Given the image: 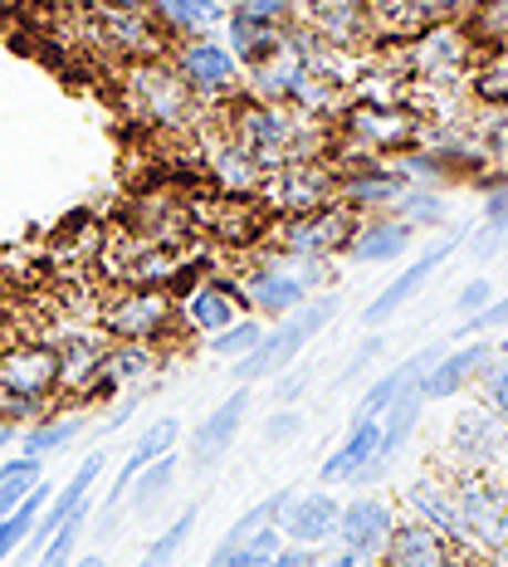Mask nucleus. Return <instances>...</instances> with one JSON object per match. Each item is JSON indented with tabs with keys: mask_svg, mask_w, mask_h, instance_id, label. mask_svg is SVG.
Here are the masks:
<instances>
[{
	"mask_svg": "<svg viewBox=\"0 0 508 567\" xmlns=\"http://www.w3.org/2000/svg\"><path fill=\"white\" fill-rule=\"evenodd\" d=\"M376 441H382V425H376V421H352V425H348V435H342V445L323 460L318 480H323V484H348V489H357L362 475H367L372 460H376Z\"/></svg>",
	"mask_w": 508,
	"mask_h": 567,
	"instance_id": "393cba45",
	"label": "nucleus"
},
{
	"mask_svg": "<svg viewBox=\"0 0 508 567\" xmlns=\"http://www.w3.org/2000/svg\"><path fill=\"white\" fill-rule=\"evenodd\" d=\"M15 425H6V421H0V451H10V445H15Z\"/></svg>",
	"mask_w": 508,
	"mask_h": 567,
	"instance_id": "3c124183",
	"label": "nucleus"
},
{
	"mask_svg": "<svg viewBox=\"0 0 508 567\" xmlns=\"http://www.w3.org/2000/svg\"><path fill=\"white\" fill-rule=\"evenodd\" d=\"M176 470H182V460H176V455H162L157 465H147L133 484H127V499H123V504H127L133 514H152V509H157V504L172 494Z\"/></svg>",
	"mask_w": 508,
	"mask_h": 567,
	"instance_id": "2f4dec72",
	"label": "nucleus"
},
{
	"mask_svg": "<svg viewBox=\"0 0 508 567\" xmlns=\"http://www.w3.org/2000/svg\"><path fill=\"white\" fill-rule=\"evenodd\" d=\"M494 484H499V489H504V499H508V455L499 460V470H494Z\"/></svg>",
	"mask_w": 508,
	"mask_h": 567,
	"instance_id": "603ef678",
	"label": "nucleus"
},
{
	"mask_svg": "<svg viewBox=\"0 0 508 567\" xmlns=\"http://www.w3.org/2000/svg\"><path fill=\"white\" fill-rule=\"evenodd\" d=\"M123 103L147 133L162 137H186L200 133L206 123V103L176 79L167 59H142V64H123Z\"/></svg>",
	"mask_w": 508,
	"mask_h": 567,
	"instance_id": "f257e3e1",
	"label": "nucleus"
},
{
	"mask_svg": "<svg viewBox=\"0 0 508 567\" xmlns=\"http://www.w3.org/2000/svg\"><path fill=\"white\" fill-rule=\"evenodd\" d=\"M206 176H216L220 196H235V200H255L259 186H265V167L255 157H245L240 147L226 137V133H206Z\"/></svg>",
	"mask_w": 508,
	"mask_h": 567,
	"instance_id": "b1692460",
	"label": "nucleus"
},
{
	"mask_svg": "<svg viewBox=\"0 0 508 567\" xmlns=\"http://www.w3.org/2000/svg\"><path fill=\"white\" fill-rule=\"evenodd\" d=\"M338 514H342V499L328 489H313V494H293L279 514V534L283 543H303V548H328L338 538Z\"/></svg>",
	"mask_w": 508,
	"mask_h": 567,
	"instance_id": "a211bd4d",
	"label": "nucleus"
},
{
	"mask_svg": "<svg viewBox=\"0 0 508 567\" xmlns=\"http://www.w3.org/2000/svg\"><path fill=\"white\" fill-rule=\"evenodd\" d=\"M93 6H113V10H137V16H152L157 0H93Z\"/></svg>",
	"mask_w": 508,
	"mask_h": 567,
	"instance_id": "09e8293b",
	"label": "nucleus"
},
{
	"mask_svg": "<svg viewBox=\"0 0 508 567\" xmlns=\"http://www.w3.org/2000/svg\"><path fill=\"white\" fill-rule=\"evenodd\" d=\"M459 245H465V235H445V240H435V245H431V250H425L421 259H411V265L401 269V275H396L392 284H386L382 293H376V299L367 303V309H362V323H367V328L392 323V318H396L401 309H406L411 299H416V293L425 289V284H431L435 275H440V269H445V259H450V255L459 250Z\"/></svg>",
	"mask_w": 508,
	"mask_h": 567,
	"instance_id": "4468645a",
	"label": "nucleus"
},
{
	"mask_svg": "<svg viewBox=\"0 0 508 567\" xmlns=\"http://www.w3.org/2000/svg\"><path fill=\"white\" fill-rule=\"evenodd\" d=\"M245 411H250V386H235L216 411H206V421H200L196 435H191V465L196 470H210L226 460V451L235 445V435H240V425H245Z\"/></svg>",
	"mask_w": 508,
	"mask_h": 567,
	"instance_id": "5701e85b",
	"label": "nucleus"
},
{
	"mask_svg": "<svg viewBox=\"0 0 508 567\" xmlns=\"http://www.w3.org/2000/svg\"><path fill=\"white\" fill-rule=\"evenodd\" d=\"M494 352H499V342H489V338H465L459 348H445L440 362L416 382L421 401L425 406H440V401H459L465 392H475V382L484 377Z\"/></svg>",
	"mask_w": 508,
	"mask_h": 567,
	"instance_id": "9b49d317",
	"label": "nucleus"
},
{
	"mask_svg": "<svg viewBox=\"0 0 508 567\" xmlns=\"http://www.w3.org/2000/svg\"><path fill=\"white\" fill-rule=\"evenodd\" d=\"M259 206L274 216H309V210L338 206V172L328 162H289V167L269 172L259 186Z\"/></svg>",
	"mask_w": 508,
	"mask_h": 567,
	"instance_id": "6e6552de",
	"label": "nucleus"
},
{
	"mask_svg": "<svg viewBox=\"0 0 508 567\" xmlns=\"http://www.w3.org/2000/svg\"><path fill=\"white\" fill-rule=\"evenodd\" d=\"M103 465H108V455H103V451H93V455L84 460V465L74 470V480H69L64 489H59L54 499L44 504V514L34 518V528H30V538H25V548L34 553V558H40V548H44V543H50V538L59 534V528H64L69 518H74V514L89 504V489H93V484H99Z\"/></svg>",
	"mask_w": 508,
	"mask_h": 567,
	"instance_id": "412c9836",
	"label": "nucleus"
},
{
	"mask_svg": "<svg viewBox=\"0 0 508 567\" xmlns=\"http://www.w3.org/2000/svg\"><path fill=\"white\" fill-rule=\"evenodd\" d=\"M84 528H89V504L69 518V524L59 528L50 543H44L40 558H34V567H74V548H79V534H84Z\"/></svg>",
	"mask_w": 508,
	"mask_h": 567,
	"instance_id": "4c0bfd02",
	"label": "nucleus"
},
{
	"mask_svg": "<svg viewBox=\"0 0 508 567\" xmlns=\"http://www.w3.org/2000/svg\"><path fill=\"white\" fill-rule=\"evenodd\" d=\"M99 328L108 342H167L176 328V299L167 289H123L99 309Z\"/></svg>",
	"mask_w": 508,
	"mask_h": 567,
	"instance_id": "0eeeda50",
	"label": "nucleus"
},
{
	"mask_svg": "<svg viewBox=\"0 0 508 567\" xmlns=\"http://www.w3.org/2000/svg\"><path fill=\"white\" fill-rule=\"evenodd\" d=\"M74 567H108V558L103 553H84V558H74Z\"/></svg>",
	"mask_w": 508,
	"mask_h": 567,
	"instance_id": "8fccbe9b",
	"label": "nucleus"
},
{
	"mask_svg": "<svg viewBox=\"0 0 508 567\" xmlns=\"http://www.w3.org/2000/svg\"><path fill=\"white\" fill-rule=\"evenodd\" d=\"M152 20L162 25L172 44L182 40H200V34H210L226 20V10L210 6V0H157V10H152Z\"/></svg>",
	"mask_w": 508,
	"mask_h": 567,
	"instance_id": "bb28decb",
	"label": "nucleus"
},
{
	"mask_svg": "<svg viewBox=\"0 0 508 567\" xmlns=\"http://www.w3.org/2000/svg\"><path fill=\"white\" fill-rule=\"evenodd\" d=\"M157 368H162V352L152 348V342H113L108 358H103V372H108L117 386H142Z\"/></svg>",
	"mask_w": 508,
	"mask_h": 567,
	"instance_id": "c85d7f7f",
	"label": "nucleus"
},
{
	"mask_svg": "<svg viewBox=\"0 0 508 567\" xmlns=\"http://www.w3.org/2000/svg\"><path fill=\"white\" fill-rule=\"evenodd\" d=\"M210 6H220V10H226V6H230V0H210Z\"/></svg>",
	"mask_w": 508,
	"mask_h": 567,
	"instance_id": "5fc2aeb1",
	"label": "nucleus"
},
{
	"mask_svg": "<svg viewBox=\"0 0 508 567\" xmlns=\"http://www.w3.org/2000/svg\"><path fill=\"white\" fill-rule=\"evenodd\" d=\"M352 226H357L352 210L328 206V210H309V216L274 220V226H269V240H274V250L289 255V259H333V255L348 250Z\"/></svg>",
	"mask_w": 508,
	"mask_h": 567,
	"instance_id": "9d476101",
	"label": "nucleus"
},
{
	"mask_svg": "<svg viewBox=\"0 0 508 567\" xmlns=\"http://www.w3.org/2000/svg\"><path fill=\"white\" fill-rule=\"evenodd\" d=\"M416 245V230L396 216H357L352 226V240H348V255L352 265H396V259L411 255Z\"/></svg>",
	"mask_w": 508,
	"mask_h": 567,
	"instance_id": "4be33fe9",
	"label": "nucleus"
},
{
	"mask_svg": "<svg viewBox=\"0 0 508 567\" xmlns=\"http://www.w3.org/2000/svg\"><path fill=\"white\" fill-rule=\"evenodd\" d=\"M0 386L20 396L59 401V352L44 338H20L0 348Z\"/></svg>",
	"mask_w": 508,
	"mask_h": 567,
	"instance_id": "ddd939ff",
	"label": "nucleus"
},
{
	"mask_svg": "<svg viewBox=\"0 0 508 567\" xmlns=\"http://www.w3.org/2000/svg\"><path fill=\"white\" fill-rule=\"evenodd\" d=\"M309 382H313V368H289V377H279V386H274L279 406H293V401L309 392Z\"/></svg>",
	"mask_w": 508,
	"mask_h": 567,
	"instance_id": "a18cd8bd",
	"label": "nucleus"
},
{
	"mask_svg": "<svg viewBox=\"0 0 508 567\" xmlns=\"http://www.w3.org/2000/svg\"><path fill=\"white\" fill-rule=\"evenodd\" d=\"M376 567H475V563H465V548H455L445 534H435L431 524L406 514V518H396Z\"/></svg>",
	"mask_w": 508,
	"mask_h": 567,
	"instance_id": "dca6fc26",
	"label": "nucleus"
},
{
	"mask_svg": "<svg viewBox=\"0 0 508 567\" xmlns=\"http://www.w3.org/2000/svg\"><path fill=\"white\" fill-rule=\"evenodd\" d=\"M489 299H494V284L489 279H465L459 284V293H455V313L459 318H475L479 309H489Z\"/></svg>",
	"mask_w": 508,
	"mask_h": 567,
	"instance_id": "37998d69",
	"label": "nucleus"
},
{
	"mask_svg": "<svg viewBox=\"0 0 508 567\" xmlns=\"http://www.w3.org/2000/svg\"><path fill=\"white\" fill-rule=\"evenodd\" d=\"M469 259H494L508 250V186H499V192L484 196V216L479 226L465 235V245H459Z\"/></svg>",
	"mask_w": 508,
	"mask_h": 567,
	"instance_id": "cd10ccee",
	"label": "nucleus"
},
{
	"mask_svg": "<svg viewBox=\"0 0 508 567\" xmlns=\"http://www.w3.org/2000/svg\"><path fill=\"white\" fill-rule=\"evenodd\" d=\"M303 25H309L328 50H357L372 40V10L357 0H303Z\"/></svg>",
	"mask_w": 508,
	"mask_h": 567,
	"instance_id": "6ab92c4d",
	"label": "nucleus"
},
{
	"mask_svg": "<svg viewBox=\"0 0 508 567\" xmlns=\"http://www.w3.org/2000/svg\"><path fill=\"white\" fill-rule=\"evenodd\" d=\"M323 563V548H303V543H283L274 567H318Z\"/></svg>",
	"mask_w": 508,
	"mask_h": 567,
	"instance_id": "49530a36",
	"label": "nucleus"
},
{
	"mask_svg": "<svg viewBox=\"0 0 508 567\" xmlns=\"http://www.w3.org/2000/svg\"><path fill=\"white\" fill-rule=\"evenodd\" d=\"M79 435H84V416H44V421H34L25 431V451L20 455L44 460V455L64 451V445H74Z\"/></svg>",
	"mask_w": 508,
	"mask_h": 567,
	"instance_id": "f704fd0d",
	"label": "nucleus"
},
{
	"mask_svg": "<svg viewBox=\"0 0 508 567\" xmlns=\"http://www.w3.org/2000/svg\"><path fill=\"white\" fill-rule=\"evenodd\" d=\"M167 64L176 69V79H182V84L191 89L200 103H206V109H226L235 93H240V84H245L240 59H235L226 44L216 40V34H200V40L172 44Z\"/></svg>",
	"mask_w": 508,
	"mask_h": 567,
	"instance_id": "423d86ee",
	"label": "nucleus"
},
{
	"mask_svg": "<svg viewBox=\"0 0 508 567\" xmlns=\"http://www.w3.org/2000/svg\"><path fill=\"white\" fill-rule=\"evenodd\" d=\"M240 289H245V309L255 318L279 323V318H289L293 309H303L313 293L328 289V259H289V255L269 250L265 259H255V265L245 269Z\"/></svg>",
	"mask_w": 508,
	"mask_h": 567,
	"instance_id": "f03ea898",
	"label": "nucleus"
},
{
	"mask_svg": "<svg viewBox=\"0 0 508 567\" xmlns=\"http://www.w3.org/2000/svg\"><path fill=\"white\" fill-rule=\"evenodd\" d=\"M406 514L431 524L435 534H445L455 548H465V518H459V504H455V480L450 475H416L406 484Z\"/></svg>",
	"mask_w": 508,
	"mask_h": 567,
	"instance_id": "aec40b11",
	"label": "nucleus"
},
{
	"mask_svg": "<svg viewBox=\"0 0 508 567\" xmlns=\"http://www.w3.org/2000/svg\"><path fill=\"white\" fill-rule=\"evenodd\" d=\"M396 504L392 499H382V494H352L348 504H342V514H338V548H348V553H357V558H367L376 563L382 558V548H386V538H392V528H396Z\"/></svg>",
	"mask_w": 508,
	"mask_h": 567,
	"instance_id": "2eb2a0df",
	"label": "nucleus"
},
{
	"mask_svg": "<svg viewBox=\"0 0 508 567\" xmlns=\"http://www.w3.org/2000/svg\"><path fill=\"white\" fill-rule=\"evenodd\" d=\"M508 455V421L494 416L484 401H465L445 435V470L455 475H494Z\"/></svg>",
	"mask_w": 508,
	"mask_h": 567,
	"instance_id": "39448f33",
	"label": "nucleus"
},
{
	"mask_svg": "<svg viewBox=\"0 0 508 567\" xmlns=\"http://www.w3.org/2000/svg\"><path fill=\"white\" fill-rule=\"evenodd\" d=\"M459 30L475 50H499V44H508V0H475L459 20Z\"/></svg>",
	"mask_w": 508,
	"mask_h": 567,
	"instance_id": "7c9ffc66",
	"label": "nucleus"
},
{
	"mask_svg": "<svg viewBox=\"0 0 508 567\" xmlns=\"http://www.w3.org/2000/svg\"><path fill=\"white\" fill-rule=\"evenodd\" d=\"M196 518H200V504H191V509L176 514L172 524L147 543V553H142V563H137V567H172L176 558H182L186 543H191V534H196Z\"/></svg>",
	"mask_w": 508,
	"mask_h": 567,
	"instance_id": "72a5a7b5",
	"label": "nucleus"
},
{
	"mask_svg": "<svg viewBox=\"0 0 508 567\" xmlns=\"http://www.w3.org/2000/svg\"><path fill=\"white\" fill-rule=\"evenodd\" d=\"M44 416H54V401H40V396H20V392H6L0 386V421L6 425H34V421H44Z\"/></svg>",
	"mask_w": 508,
	"mask_h": 567,
	"instance_id": "58836bf2",
	"label": "nucleus"
},
{
	"mask_svg": "<svg viewBox=\"0 0 508 567\" xmlns=\"http://www.w3.org/2000/svg\"><path fill=\"white\" fill-rule=\"evenodd\" d=\"M475 401H484L494 416L508 421V348H499L489 358V368H484V377L475 382Z\"/></svg>",
	"mask_w": 508,
	"mask_h": 567,
	"instance_id": "e433bc0d",
	"label": "nucleus"
},
{
	"mask_svg": "<svg viewBox=\"0 0 508 567\" xmlns=\"http://www.w3.org/2000/svg\"><path fill=\"white\" fill-rule=\"evenodd\" d=\"M338 309H342V299L338 293H313L303 309H293L289 318H279V328L274 333H265L259 338V348L255 352H245L240 362H235V382L240 386H255V382H265V377H279V372H289L293 362H299V352L309 348V342L323 333L328 323L338 318Z\"/></svg>",
	"mask_w": 508,
	"mask_h": 567,
	"instance_id": "7ed1b4c3",
	"label": "nucleus"
},
{
	"mask_svg": "<svg viewBox=\"0 0 508 567\" xmlns=\"http://www.w3.org/2000/svg\"><path fill=\"white\" fill-rule=\"evenodd\" d=\"M386 216H396V220H406L411 230H435V226H445V192H435V186H416L411 182L406 192H401L392 200V210Z\"/></svg>",
	"mask_w": 508,
	"mask_h": 567,
	"instance_id": "c756f323",
	"label": "nucleus"
},
{
	"mask_svg": "<svg viewBox=\"0 0 508 567\" xmlns=\"http://www.w3.org/2000/svg\"><path fill=\"white\" fill-rule=\"evenodd\" d=\"M220 25H226V50L240 59V69H255L283 50V25H265V20H250L240 10H230Z\"/></svg>",
	"mask_w": 508,
	"mask_h": 567,
	"instance_id": "a878e982",
	"label": "nucleus"
},
{
	"mask_svg": "<svg viewBox=\"0 0 508 567\" xmlns=\"http://www.w3.org/2000/svg\"><path fill=\"white\" fill-rule=\"evenodd\" d=\"M176 441H182V421H176V416L152 421L147 431L137 435L133 455H127V465L117 470V480H113L108 499H103V528H99V534H113V518H117V509H123V499H127V484H133L147 465H157L162 455H176Z\"/></svg>",
	"mask_w": 508,
	"mask_h": 567,
	"instance_id": "f3484780",
	"label": "nucleus"
},
{
	"mask_svg": "<svg viewBox=\"0 0 508 567\" xmlns=\"http://www.w3.org/2000/svg\"><path fill=\"white\" fill-rule=\"evenodd\" d=\"M484 567H508V548H499V553H489V558H484Z\"/></svg>",
	"mask_w": 508,
	"mask_h": 567,
	"instance_id": "864d4df0",
	"label": "nucleus"
},
{
	"mask_svg": "<svg viewBox=\"0 0 508 567\" xmlns=\"http://www.w3.org/2000/svg\"><path fill=\"white\" fill-rule=\"evenodd\" d=\"M318 567H376V563H367V558H357V553H348V548H338L333 558H323Z\"/></svg>",
	"mask_w": 508,
	"mask_h": 567,
	"instance_id": "de8ad7c7",
	"label": "nucleus"
},
{
	"mask_svg": "<svg viewBox=\"0 0 508 567\" xmlns=\"http://www.w3.org/2000/svg\"><path fill=\"white\" fill-rule=\"evenodd\" d=\"M455 504L465 518V553L484 563L489 553L508 548V499L494 475H455Z\"/></svg>",
	"mask_w": 508,
	"mask_h": 567,
	"instance_id": "1a4fd4ad",
	"label": "nucleus"
},
{
	"mask_svg": "<svg viewBox=\"0 0 508 567\" xmlns=\"http://www.w3.org/2000/svg\"><path fill=\"white\" fill-rule=\"evenodd\" d=\"M269 328H265V318H255V313H240L235 323L226 328V333H216V338H206L210 342V352L216 358H230V362H240L245 352H255L259 348V338H265Z\"/></svg>",
	"mask_w": 508,
	"mask_h": 567,
	"instance_id": "c9c22d12",
	"label": "nucleus"
},
{
	"mask_svg": "<svg viewBox=\"0 0 508 567\" xmlns=\"http://www.w3.org/2000/svg\"><path fill=\"white\" fill-rule=\"evenodd\" d=\"M508 328V293H494L489 309H479L475 318H465V328H459V342L465 338H489V333H504Z\"/></svg>",
	"mask_w": 508,
	"mask_h": 567,
	"instance_id": "a19ab883",
	"label": "nucleus"
},
{
	"mask_svg": "<svg viewBox=\"0 0 508 567\" xmlns=\"http://www.w3.org/2000/svg\"><path fill=\"white\" fill-rule=\"evenodd\" d=\"M303 425H309V421H303L299 406H279L274 416L265 421V441L269 445H289V441H299V435H303Z\"/></svg>",
	"mask_w": 508,
	"mask_h": 567,
	"instance_id": "79ce46f5",
	"label": "nucleus"
},
{
	"mask_svg": "<svg viewBox=\"0 0 508 567\" xmlns=\"http://www.w3.org/2000/svg\"><path fill=\"white\" fill-rule=\"evenodd\" d=\"M469 93H475V103H484V109L508 113V44L479 54V69H475V79H469Z\"/></svg>",
	"mask_w": 508,
	"mask_h": 567,
	"instance_id": "473e14b6",
	"label": "nucleus"
},
{
	"mask_svg": "<svg viewBox=\"0 0 508 567\" xmlns=\"http://www.w3.org/2000/svg\"><path fill=\"white\" fill-rule=\"evenodd\" d=\"M10 480H44V460H34V455H10V460H0V484H10Z\"/></svg>",
	"mask_w": 508,
	"mask_h": 567,
	"instance_id": "c03bdc74",
	"label": "nucleus"
},
{
	"mask_svg": "<svg viewBox=\"0 0 508 567\" xmlns=\"http://www.w3.org/2000/svg\"><path fill=\"white\" fill-rule=\"evenodd\" d=\"M342 117V142L357 152V162H386L425 142V117L411 103H348Z\"/></svg>",
	"mask_w": 508,
	"mask_h": 567,
	"instance_id": "20e7f679",
	"label": "nucleus"
},
{
	"mask_svg": "<svg viewBox=\"0 0 508 567\" xmlns=\"http://www.w3.org/2000/svg\"><path fill=\"white\" fill-rule=\"evenodd\" d=\"M240 313H250V309H245L240 279H220V275L216 279H196L191 289L176 299V323H182L186 333L216 338V333H226Z\"/></svg>",
	"mask_w": 508,
	"mask_h": 567,
	"instance_id": "f8f14e48",
	"label": "nucleus"
},
{
	"mask_svg": "<svg viewBox=\"0 0 508 567\" xmlns=\"http://www.w3.org/2000/svg\"><path fill=\"white\" fill-rule=\"evenodd\" d=\"M382 352H386V338H382V333L362 338V342H357V348H352V358H348V362H342V372L333 377V392H342V386H352V382H357V377H362V372H367V368H372V362H376V358H382Z\"/></svg>",
	"mask_w": 508,
	"mask_h": 567,
	"instance_id": "ea45409f",
	"label": "nucleus"
}]
</instances>
